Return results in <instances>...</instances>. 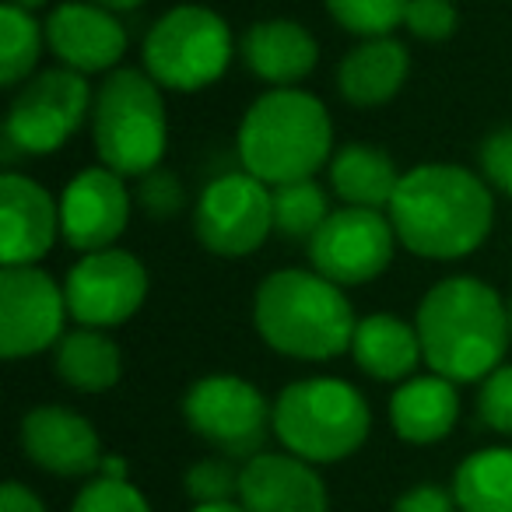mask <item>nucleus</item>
<instances>
[{"label": "nucleus", "mask_w": 512, "mask_h": 512, "mask_svg": "<svg viewBox=\"0 0 512 512\" xmlns=\"http://www.w3.org/2000/svg\"><path fill=\"white\" fill-rule=\"evenodd\" d=\"M509 327H512V299H509Z\"/></svg>", "instance_id": "nucleus-41"}, {"label": "nucleus", "mask_w": 512, "mask_h": 512, "mask_svg": "<svg viewBox=\"0 0 512 512\" xmlns=\"http://www.w3.org/2000/svg\"><path fill=\"white\" fill-rule=\"evenodd\" d=\"M351 355H355L358 369L379 383L411 379L418 362H425L418 327L393 313H372L358 320L355 337H351Z\"/></svg>", "instance_id": "nucleus-22"}, {"label": "nucleus", "mask_w": 512, "mask_h": 512, "mask_svg": "<svg viewBox=\"0 0 512 512\" xmlns=\"http://www.w3.org/2000/svg\"><path fill=\"white\" fill-rule=\"evenodd\" d=\"M239 481L242 467H235V460H228V456H204V460H197L186 470L183 488L193 498V505L239 502Z\"/></svg>", "instance_id": "nucleus-29"}, {"label": "nucleus", "mask_w": 512, "mask_h": 512, "mask_svg": "<svg viewBox=\"0 0 512 512\" xmlns=\"http://www.w3.org/2000/svg\"><path fill=\"white\" fill-rule=\"evenodd\" d=\"M46 46L60 67L78 74H106L127 53V29L120 25L116 11L102 8L95 0H67L57 4L46 18Z\"/></svg>", "instance_id": "nucleus-15"}, {"label": "nucleus", "mask_w": 512, "mask_h": 512, "mask_svg": "<svg viewBox=\"0 0 512 512\" xmlns=\"http://www.w3.org/2000/svg\"><path fill=\"white\" fill-rule=\"evenodd\" d=\"M411 74V53L393 36L362 39L337 67V88L351 106H383L397 99Z\"/></svg>", "instance_id": "nucleus-20"}, {"label": "nucleus", "mask_w": 512, "mask_h": 512, "mask_svg": "<svg viewBox=\"0 0 512 512\" xmlns=\"http://www.w3.org/2000/svg\"><path fill=\"white\" fill-rule=\"evenodd\" d=\"M256 334L278 355L299 362H330L351 351L355 337V309L341 285L327 281L320 271H274L260 281L253 299Z\"/></svg>", "instance_id": "nucleus-3"}, {"label": "nucleus", "mask_w": 512, "mask_h": 512, "mask_svg": "<svg viewBox=\"0 0 512 512\" xmlns=\"http://www.w3.org/2000/svg\"><path fill=\"white\" fill-rule=\"evenodd\" d=\"M239 502L246 512H327V484L316 463L295 453H256L242 463Z\"/></svg>", "instance_id": "nucleus-18"}, {"label": "nucleus", "mask_w": 512, "mask_h": 512, "mask_svg": "<svg viewBox=\"0 0 512 512\" xmlns=\"http://www.w3.org/2000/svg\"><path fill=\"white\" fill-rule=\"evenodd\" d=\"M99 477H113V481H127V460L123 456H102Z\"/></svg>", "instance_id": "nucleus-37"}, {"label": "nucleus", "mask_w": 512, "mask_h": 512, "mask_svg": "<svg viewBox=\"0 0 512 512\" xmlns=\"http://www.w3.org/2000/svg\"><path fill=\"white\" fill-rule=\"evenodd\" d=\"M64 295L78 327H120L148 299V271L127 249H95L71 267Z\"/></svg>", "instance_id": "nucleus-12"}, {"label": "nucleus", "mask_w": 512, "mask_h": 512, "mask_svg": "<svg viewBox=\"0 0 512 512\" xmlns=\"http://www.w3.org/2000/svg\"><path fill=\"white\" fill-rule=\"evenodd\" d=\"M330 190L348 207H372V211H390V200L400 186L404 172L397 169L390 155L376 144L351 141L334 151L327 165Z\"/></svg>", "instance_id": "nucleus-23"}, {"label": "nucleus", "mask_w": 512, "mask_h": 512, "mask_svg": "<svg viewBox=\"0 0 512 512\" xmlns=\"http://www.w3.org/2000/svg\"><path fill=\"white\" fill-rule=\"evenodd\" d=\"M390 512H460V509H456L453 491L439 488V484H418V488L404 491L393 502Z\"/></svg>", "instance_id": "nucleus-35"}, {"label": "nucleus", "mask_w": 512, "mask_h": 512, "mask_svg": "<svg viewBox=\"0 0 512 512\" xmlns=\"http://www.w3.org/2000/svg\"><path fill=\"white\" fill-rule=\"evenodd\" d=\"M183 418L193 435L228 460H253L274 435V404L239 376H204L186 390Z\"/></svg>", "instance_id": "nucleus-8"}, {"label": "nucleus", "mask_w": 512, "mask_h": 512, "mask_svg": "<svg viewBox=\"0 0 512 512\" xmlns=\"http://www.w3.org/2000/svg\"><path fill=\"white\" fill-rule=\"evenodd\" d=\"M53 372L71 390L81 393H106L120 383L123 355L113 337L95 327H78L64 334L53 348Z\"/></svg>", "instance_id": "nucleus-24"}, {"label": "nucleus", "mask_w": 512, "mask_h": 512, "mask_svg": "<svg viewBox=\"0 0 512 512\" xmlns=\"http://www.w3.org/2000/svg\"><path fill=\"white\" fill-rule=\"evenodd\" d=\"M0 512H46V505L39 502V495L32 488L8 481L4 491H0Z\"/></svg>", "instance_id": "nucleus-36"}, {"label": "nucleus", "mask_w": 512, "mask_h": 512, "mask_svg": "<svg viewBox=\"0 0 512 512\" xmlns=\"http://www.w3.org/2000/svg\"><path fill=\"white\" fill-rule=\"evenodd\" d=\"M92 88L85 74L71 67H53L25 81L15 95L4 120L8 151L18 155H53L81 130L85 116L92 113Z\"/></svg>", "instance_id": "nucleus-9"}, {"label": "nucleus", "mask_w": 512, "mask_h": 512, "mask_svg": "<svg viewBox=\"0 0 512 512\" xmlns=\"http://www.w3.org/2000/svg\"><path fill=\"white\" fill-rule=\"evenodd\" d=\"M239 57L246 64V71L267 81V85L295 88L316 71L320 46L299 22L271 18V22H256L242 32Z\"/></svg>", "instance_id": "nucleus-19"}, {"label": "nucleus", "mask_w": 512, "mask_h": 512, "mask_svg": "<svg viewBox=\"0 0 512 512\" xmlns=\"http://www.w3.org/2000/svg\"><path fill=\"white\" fill-rule=\"evenodd\" d=\"M477 162H481L484 183H491L495 190L512 197V127H502L484 137L481 151H477Z\"/></svg>", "instance_id": "nucleus-34"}, {"label": "nucleus", "mask_w": 512, "mask_h": 512, "mask_svg": "<svg viewBox=\"0 0 512 512\" xmlns=\"http://www.w3.org/2000/svg\"><path fill=\"white\" fill-rule=\"evenodd\" d=\"M334 158V123L316 95L302 88H271L239 123L242 172L267 186L313 179Z\"/></svg>", "instance_id": "nucleus-4"}, {"label": "nucleus", "mask_w": 512, "mask_h": 512, "mask_svg": "<svg viewBox=\"0 0 512 512\" xmlns=\"http://www.w3.org/2000/svg\"><path fill=\"white\" fill-rule=\"evenodd\" d=\"M414 327L425 365L453 383L488 379L512 341L509 306L481 278H446L418 302Z\"/></svg>", "instance_id": "nucleus-2"}, {"label": "nucleus", "mask_w": 512, "mask_h": 512, "mask_svg": "<svg viewBox=\"0 0 512 512\" xmlns=\"http://www.w3.org/2000/svg\"><path fill=\"white\" fill-rule=\"evenodd\" d=\"M456 4L453 0H407L404 25L411 29V36L425 39V43H442L456 32Z\"/></svg>", "instance_id": "nucleus-32"}, {"label": "nucleus", "mask_w": 512, "mask_h": 512, "mask_svg": "<svg viewBox=\"0 0 512 512\" xmlns=\"http://www.w3.org/2000/svg\"><path fill=\"white\" fill-rule=\"evenodd\" d=\"M95 4H102V8H109V11H130V8H137V4H144V0H95Z\"/></svg>", "instance_id": "nucleus-39"}, {"label": "nucleus", "mask_w": 512, "mask_h": 512, "mask_svg": "<svg viewBox=\"0 0 512 512\" xmlns=\"http://www.w3.org/2000/svg\"><path fill=\"white\" fill-rule=\"evenodd\" d=\"M190 512H246L242 502H214V505H193Z\"/></svg>", "instance_id": "nucleus-38"}, {"label": "nucleus", "mask_w": 512, "mask_h": 512, "mask_svg": "<svg viewBox=\"0 0 512 512\" xmlns=\"http://www.w3.org/2000/svg\"><path fill=\"white\" fill-rule=\"evenodd\" d=\"M11 4H18L22 11H32V15H36V11H43L50 0H11Z\"/></svg>", "instance_id": "nucleus-40"}, {"label": "nucleus", "mask_w": 512, "mask_h": 512, "mask_svg": "<svg viewBox=\"0 0 512 512\" xmlns=\"http://www.w3.org/2000/svg\"><path fill=\"white\" fill-rule=\"evenodd\" d=\"M60 232V204L22 172L0 179V253L4 267H36Z\"/></svg>", "instance_id": "nucleus-17"}, {"label": "nucleus", "mask_w": 512, "mask_h": 512, "mask_svg": "<svg viewBox=\"0 0 512 512\" xmlns=\"http://www.w3.org/2000/svg\"><path fill=\"white\" fill-rule=\"evenodd\" d=\"M274 190V232L285 239L309 242L330 218V200L316 179H295V183L271 186Z\"/></svg>", "instance_id": "nucleus-27"}, {"label": "nucleus", "mask_w": 512, "mask_h": 512, "mask_svg": "<svg viewBox=\"0 0 512 512\" xmlns=\"http://www.w3.org/2000/svg\"><path fill=\"white\" fill-rule=\"evenodd\" d=\"M46 46V29L36 22L32 11L18 4H0V85L15 88L29 81Z\"/></svg>", "instance_id": "nucleus-26"}, {"label": "nucleus", "mask_w": 512, "mask_h": 512, "mask_svg": "<svg viewBox=\"0 0 512 512\" xmlns=\"http://www.w3.org/2000/svg\"><path fill=\"white\" fill-rule=\"evenodd\" d=\"M477 414L488 428L512 435V365H498L488 379H481Z\"/></svg>", "instance_id": "nucleus-33"}, {"label": "nucleus", "mask_w": 512, "mask_h": 512, "mask_svg": "<svg viewBox=\"0 0 512 512\" xmlns=\"http://www.w3.org/2000/svg\"><path fill=\"white\" fill-rule=\"evenodd\" d=\"M393 232L390 214L372 211V207H337L323 221L320 232L309 239L313 271L341 288L365 285L379 278L393 260Z\"/></svg>", "instance_id": "nucleus-11"}, {"label": "nucleus", "mask_w": 512, "mask_h": 512, "mask_svg": "<svg viewBox=\"0 0 512 512\" xmlns=\"http://www.w3.org/2000/svg\"><path fill=\"white\" fill-rule=\"evenodd\" d=\"M92 141L102 165L123 179H141L158 169L169 144L162 85L134 67L109 71L92 102Z\"/></svg>", "instance_id": "nucleus-5"}, {"label": "nucleus", "mask_w": 512, "mask_h": 512, "mask_svg": "<svg viewBox=\"0 0 512 512\" xmlns=\"http://www.w3.org/2000/svg\"><path fill=\"white\" fill-rule=\"evenodd\" d=\"M386 214L411 253L428 260H463L488 239L495 200L477 172L453 162H425L400 176Z\"/></svg>", "instance_id": "nucleus-1"}, {"label": "nucleus", "mask_w": 512, "mask_h": 512, "mask_svg": "<svg viewBox=\"0 0 512 512\" xmlns=\"http://www.w3.org/2000/svg\"><path fill=\"white\" fill-rule=\"evenodd\" d=\"M232 29L204 4L165 11L144 36V71L169 92H200L232 64Z\"/></svg>", "instance_id": "nucleus-7"}, {"label": "nucleus", "mask_w": 512, "mask_h": 512, "mask_svg": "<svg viewBox=\"0 0 512 512\" xmlns=\"http://www.w3.org/2000/svg\"><path fill=\"white\" fill-rule=\"evenodd\" d=\"M453 498L460 512H512V449L488 446L456 467Z\"/></svg>", "instance_id": "nucleus-25"}, {"label": "nucleus", "mask_w": 512, "mask_h": 512, "mask_svg": "<svg viewBox=\"0 0 512 512\" xmlns=\"http://www.w3.org/2000/svg\"><path fill=\"white\" fill-rule=\"evenodd\" d=\"M193 232L214 256H249L274 232V190L249 172L211 179L197 200Z\"/></svg>", "instance_id": "nucleus-10"}, {"label": "nucleus", "mask_w": 512, "mask_h": 512, "mask_svg": "<svg viewBox=\"0 0 512 512\" xmlns=\"http://www.w3.org/2000/svg\"><path fill=\"white\" fill-rule=\"evenodd\" d=\"M456 418H460V397H456V383L439 372L428 376L404 379L390 400V421L393 432L404 442L414 446H432L442 442L453 432Z\"/></svg>", "instance_id": "nucleus-21"}, {"label": "nucleus", "mask_w": 512, "mask_h": 512, "mask_svg": "<svg viewBox=\"0 0 512 512\" xmlns=\"http://www.w3.org/2000/svg\"><path fill=\"white\" fill-rule=\"evenodd\" d=\"M71 512H155L148 498L130 481H113V477H88L85 488L74 495Z\"/></svg>", "instance_id": "nucleus-30"}, {"label": "nucleus", "mask_w": 512, "mask_h": 512, "mask_svg": "<svg viewBox=\"0 0 512 512\" xmlns=\"http://www.w3.org/2000/svg\"><path fill=\"white\" fill-rule=\"evenodd\" d=\"M372 411L358 386L334 376L299 379L274 400V435L285 453L309 463H337L365 446Z\"/></svg>", "instance_id": "nucleus-6"}, {"label": "nucleus", "mask_w": 512, "mask_h": 512, "mask_svg": "<svg viewBox=\"0 0 512 512\" xmlns=\"http://www.w3.org/2000/svg\"><path fill=\"white\" fill-rule=\"evenodd\" d=\"M134 197L151 218H172V214H179L186 204V190H183V183H179V176L162 169V165L151 169L148 176L137 179Z\"/></svg>", "instance_id": "nucleus-31"}, {"label": "nucleus", "mask_w": 512, "mask_h": 512, "mask_svg": "<svg viewBox=\"0 0 512 512\" xmlns=\"http://www.w3.org/2000/svg\"><path fill=\"white\" fill-rule=\"evenodd\" d=\"M71 316L64 285L39 267H4L0 274V351L4 358H29L57 348Z\"/></svg>", "instance_id": "nucleus-13"}, {"label": "nucleus", "mask_w": 512, "mask_h": 512, "mask_svg": "<svg viewBox=\"0 0 512 512\" xmlns=\"http://www.w3.org/2000/svg\"><path fill=\"white\" fill-rule=\"evenodd\" d=\"M18 439H22V453L36 467L60 477H99L102 456H106L92 421L57 404L25 414Z\"/></svg>", "instance_id": "nucleus-16"}, {"label": "nucleus", "mask_w": 512, "mask_h": 512, "mask_svg": "<svg viewBox=\"0 0 512 512\" xmlns=\"http://www.w3.org/2000/svg\"><path fill=\"white\" fill-rule=\"evenodd\" d=\"M130 197L127 179L106 165L81 169L60 197V235L71 242L78 253L116 246L130 221Z\"/></svg>", "instance_id": "nucleus-14"}, {"label": "nucleus", "mask_w": 512, "mask_h": 512, "mask_svg": "<svg viewBox=\"0 0 512 512\" xmlns=\"http://www.w3.org/2000/svg\"><path fill=\"white\" fill-rule=\"evenodd\" d=\"M327 11L351 36L379 39L404 25L407 0H327Z\"/></svg>", "instance_id": "nucleus-28"}]
</instances>
